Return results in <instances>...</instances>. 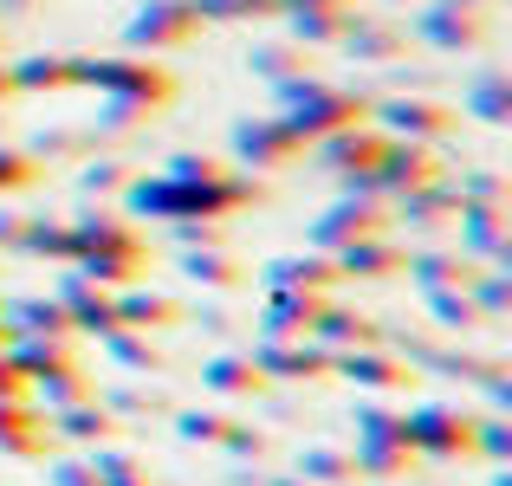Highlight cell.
Returning <instances> with one entry per match:
<instances>
[{"label": "cell", "instance_id": "1", "mask_svg": "<svg viewBox=\"0 0 512 486\" xmlns=\"http://www.w3.org/2000/svg\"><path fill=\"white\" fill-rule=\"evenodd\" d=\"M78 78L98 85V91L130 98L137 111H143V104H163L169 91H175V78L163 72V65H150V59H78Z\"/></svg>", "mask_w": 512, "mask_h": 486}, {"label": "cell", "instance_id": "2", "mask_svg": "<svg viewBox=\"0 0 512 486\" xmlns=\"http://www.w3.org/2000/svg\"><path fill=\"white\" fill-rule=\"evenodd\" d=\"M195 26H201V7H195V0H150V7L130 20L124 46H137V52H150V46H182Z\"/></svg>", "mask_w": 512, "mask_h": 486}, {"label": "cell", "instance_id": "3", "mask_svg": "<svg viewBox=\"0 0 512 486\" xmlns=\"http://www.w3.org/2000/svg\"><path fill=\"white\" fill-rule=\"evenodd\" d=\"M402 428H409V448H422V454H461L474 441V422L461 409H415V415H402Z\"/></svg>", "mask_w": 512, "mask_h": 486}, {"label": "cell", "instance_id": "4", "mask_svg": "<svg viewBox=\"0 0 512 486\" xmlns=\"http://www.w3.org/2000/svg\"><path fill=\"white\" fill-rule=\"evenodd\" d=\"M422 33L435 46H474L480 39V0H441V7H428Z\"/></svg>", "mask_w": 512, "mask_h": 486}, {"label": "cell", "instance_id": "5", "mask_svg": "<svg viewBox=\"0 0 512 486\" xmlns=\"http://www.w3.org/2000/svg\"><path fill=\"white\" fill-rule=\"evenodd\" d=\"M389 150V137H357V124L350 130H331V169H344L350 182H363V175H376V162H383Z\"/></svg>", "mask_w": 512, "mask_h": 486}, {"label": "cell", "instance_id": "6", "mask_svg": "<svg viewBox=\"0 0 512 486\" xmlns=\"http://www.w3.org/2000/svg\"><path fill=\"white\" fill-rule=\"evenodd\" d=\"M234 150L253 162V169H273V162H286L292 150H299V137H292L286 124H240Z\"/></svg>", "mask_w": 512, "mask_h": 486}, {"label": "cell", "instance_id": "7", "mask_svg": "<svg viewBox=\"0 0 512 486\" xmlns=\"http://www.w3.org/2000/svg\"><path fill=\"white\" fill-rule=\"evenodd\" d=\"M0 448L7 454H46V422L33 402H0Z\"/></svg>", "mask_w": 512, "mask_h": 486}, {"label": "cell", "instance_id": "8", "mask_svg": "<svg viewBox=\"0 0 512 486\" xmlns=\"http://www.w3.org/2000/svg\"><path fill=\"white\" fill-rule=\"evenodd\" d=\"M376 227H383V214L376 208H338V214H325V227H318V240L325 247H357V240H376Z\"/></svg>", "mask_w": 512, "mask_h": 486}, {"label": "cell", "instance_id": "9", "mask_svg": "<svg viewBox=\"0 0 512 486\" xmlns=\"http://www.w3.org/2000/svg\"><path fill=\"white\" fill-rule=\"evenodd\" d=\"M409 461H415V448H402V441H357V454H350V467H357V474H370V480L409 474Z\"/></svg>", "mask_w": 512, "mask_h": 486}, {"label": "cell", "instance_id": "10", "mask_svg": "<svg viewBox=\"0 0 512 486\" xmlns=\"http://www.w3.org/2000/svg\"><path fill=\"white\" fill-rule=\"evenodd\" d=\"M201 383L221 389V396H247V389H266V370L253 357H214L208 370H201Z\"/></svg>", "mask_w": 512, "mask_h": 486}, {"label": "cell", "instance_id": "11", "mask_svg": "<svg viewBox=\"0 0 512 486\" xmlns=\"http://www.w3.org/2000/svg\"><path fill=\"white\" fill-rule=\"evenodd\" d=\"M383 117L396 130H409V137H448V130H454V111H448V104H422V98H415V104H389Z\"/></svg>", "mask_w": 512, "mask_h": 486}, {"label": "cell", "instance_id": "12", "mask_svg": "<svg viewBox=\"0 0 512 486\" xmlns=\"http://www.w3.org/2000/svg\"><path fill=\"white\" fill-rule=\"evenodd\" d=\"M78 85V59H26L13 65V91H59Z\"/></svg>", "mask_w": 512, "mask_h": 486}, {"label": "cell", "instance_id": "13", "mask_svg": "<svg viewBox=\"0 0 512 486\" xmlns=\"http://www.w3.org/2000/svg\"><path fill=\"white\" fill-rule=\"evenodd\" d=\"M65 324H91V331H104V337H111L117 331V305H104V299H91V292L85 286H65Z\"/></svg>", "mask_w": 512, "mask_h": 486}, {"label": "cell", "instance_id": "14", "mask_svg": "<svg viewBox=\"0 0 512 486\" xmlns=\"http://www.w3.org/2000/svg\"><path fill=\"white\" fill-rule=\"evenodd\" d=\"M299 474H305V486H344V480H357V467H350V454L305 448L299 454Z\"/></svg>", "mask_w": 512, "mask_h": 486}, {"label": "cell", "instance_id": "15", "mask_svg": "<svg viewBox=\"0 0 512 486\" xmlns=\"http://www.w3.org/2000/svg\"><path fill=\"white\" fill-rule=\"evenodd\" d=\"M91 474H98V486H150V467L130 461V454H117V448L91 454Z\"/></svg>", "mask_w": 512, "mask_h": 486}, {"label": "cell", "instance_id": "16", "mask_svg": "<svg viewBox=\"0 0 512 486\" xmlns=\"http://www.w3.org/2000/svg\"><path fill=\"white\" fill-rule=\"evenodd\" d=\"M182 305L175 299H143V292H124L117 299V331H130V324H175Z\"/></svg>", "mask_w": 512, "mask_h": 486}, {"label": "cell", "instance_id": "17", "mask_svg": "<svg viewBox=\"0 0 512 486\" xmlns=\"http://www.w3.org/2000/svg\"><path fill=\"white\" fill-rule=\"evenodd\" d=\"M59 435H72V441H104V435H111V422H104L98 409H85V402H78V409L59 415Z\"/></svg>", "mask_w": 512, "mask_h": 486}, {"label": "cell", "instance_id": "18", "mask_svg": "<svg viewBox=\"0 0 512 486\" xmlns=\"http://www.w3.org/2000/svg\"><path fill=\"white\" fill-rule=\"evenodd\" d=\"M188 279H208V286H234L240 266L221 260V253H188Z\"/></svg>", "mask_w": 512, "mask_h": 486}, {"label": "cell", "instance_id": "19", "mask_svg": "<svg viewBox=\"0 0 512 486\" xmlns=\"http://www.w3.org/2000/svg\"><path fill=\"white\" fill-rule=\"evenodd\" d=\"M39 175V162L26 150H0V195H13V188H26Z\"/></svg>", "mask_w": 512, "mask_h": 486}, {"label": "cell", "instance_id": "20", "mask_svg": "<svg viewBox=\"0 0 512 486\" xmlns=\"http://www.w3.org/2000/svg\"><path fill=\"white\" fill-rule=\"evenodd\" d=\"M344 266H350V273H396V253H389V247H363V240H357V247H350L344 253Z\"/></svg>", "mask_w": 512, "mask_h": 486}, {"label": "cell", "instance_id": "21", "mask_svg": "<svg viewBox=\"0 0 512 486\" xmlns=\"http://www.w3.org/2000/svg\"><path fill=\"white\" fill-rule=\"evenodd\" d=\"M266 370H273V376H299V370H325V357H305V350L266 344Z\"/></svg>", "mask_w": 512, "mask_h": 486}, {"label": "cell", "instance_id": "22", "mask_svg": "<svg viewBox=\"0 0 512 486\" xmlns=\"http://www.w3.org/2000/svg\"><path fill=\"white\" fill-rule=\"evenodd\" d=\"M350 376H357V383H376V389H389V383H402V370L396 363H383V357H350L344 363Z\"/></svg>", "mask_w": 512, "mask_h": 486}, {"label": "cell", "instance_id": "23", "mask_svg": "<svg viewBox=\"0 0 512 486\" xmlns=\"http://www.w3.org/2000/svg\"><path fill=\"white\" fill-rule=\"evenodd\" d=\"M350 52H363V59H389L396 52V33H344Z\"/></svg>", "mask_w": 512, "mask_h": 486}, {"label": "cell", "instance_id": "24", "mask_svg": "<svg viewBox=\"0 0 512 486\" xmlns=\"http://www.w3.org/2000/svg\"><path fill=\"white\" fill-rule=\"evenodd\" d=\"M33 389H26V376H20V363L13 357H0V402H26Z\"/></svg>", "mask_w": 512, "mask_h": 486}, {"label": "cell", "instance_id": "25", "mask_svg": "<svg viewBox=\"0 0 512 486\" xmlns=\"http://www.w3.org/2000/svg\"><path fill=\"white\" fill-rule=\"evenodd\" d=\"M253 65H260V72H273L279 85H286V78H299V72H292V52H286V46H266V52H253Z\"/></svg>", "mask_w": 512, "mask_h": 486}, {"label": "cell", "instance_id": "26", "mask_svg": "<svg viewBox=\"0 0 512 486\" xmlns=\"http://www.w3.org/2000/svg\"><path fill=\"white\" fill-rule=\"evenodd\" d=\"M52 486H98V474H91V461H59L52 467Z\"/></svg>", "mask_w": 512, "mask_h": 486}, {"label": "cell", "instance_id": "27", "mask_svg": "<svg viewBox=\"0 0 512 486\" xmlns=\"http://www.w3.org/2000/svg\"><path fill=\"white\" fill-rule=\"evenodd\" d=\"M480 448H487L493 461H506V428H500V422H487V428H480Z\"/></svg>", "mask_w": 512, "mask_h": 486}, {"label": "cell", "instance_id": "28", "mask_svg": "<svg viewBox=\"0 0 512 486\" xmlns=\"http://www.w3.org/2000/svg\"><path fill=\"white\" fill-rule=\"evenodd\" d=\"M0 240H20V214H0Z\"/></svg>", "mask_w": 512, "mask_h": 486}, {"label": "cell", "instance_id": "29", "mask_svg": "<svg viewBox=\"0 0 512 486\" xmlns=\"http://www.w3.org/2000/svg\"><path fill=\"white\" fill-rule=\"evenodd\" d=\"M0 98H13V72H7V65H0Z\"/></svg>", "mask_w": 512, "mask_h": 486}]
</instances>
